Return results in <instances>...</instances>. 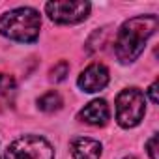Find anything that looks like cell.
<instances>
[{
	"label": "cell",
	"instance_id": "obj_9",
	"mask_svg": "<svg viewBox=\"0 0 159 159\" xmlns=\"http://www.w3.org/2000/svg\"><path fill=\"white\" fill-rule=\"evenodd\" d=\"M62 105H64L62 96H60L58 92H54V90L43 94V96L38 99V107H39L43 112H56V111L62 109Z\"/></svg>",
	"mask_w": 159,
	"mask_h": 159
},
{
	"label": "cell",
	"instance_id": "obj_6",
	"mask_svg": "<svg viewBox=\"0 0 159 159\" xmlns=\"http://www.w3.org/2000/svg\"><path fill=\"white\" fill-rule=\"evenodd\" d=\"M77 84L83 92L94 94L109 84V69L103 64H90L77 79Z\"/></svg>",
	"mask_w": 159,
	"mask_h": 159
},
{
	"label": "cell",
	"instance_id": "obj_7",
	"mask_svg": "<svg viewBox=\"0 0 159 159\" xmlns=\"http://www.w3.org/2000/svg\"><path fill=\"white\" fill-rule=\"evenodd\" d=\"M111 118V111L105 99H94L79 112V120L90 125H105Z\"/></svg>",
	"mask_w": 159,
	"mask_h": 159
},
{
	"label": "cell",
	"instance_id": "obj_4",
	"mask_svg": "<svg viewBox=\"0 0 159 159\" xmlns=\"http://www.w3.org/2000/svg\"><path fill=\"white\" fill-rule=\"evenodd\" d=\"M4 159H54V150L47 139L39 135H25L8 146Z\"/></svg>",
	"mask_w": 159,
	"mask_h": 159
},
{
	"label": "cell",
	"instance_id": "obj_12",
	"mask_svg": "<svg viewBox=\"0 0 159 159\" xmlns=\"http://www.w3.org/2000/svg\"><path fill=\"white\" fill-rule=\"evenodd\" d=\"M146 148H148V155H150L152 159H159V155H157V135H153V137L146 142Z\"/></svg>",
	"mask_w": 159,
	"mask_h": 159
},
{
	"label": "cell",
	"instance_id": "obj_3",
	"mask_svg": "<svg viewBox=\"0 0 159 159\" xmlns=\"http://www.w3.org/2000/svg\"><path fill=\"white\" fill-rule=\"evenodd\" d=\"M146 114V99L139 88H125L116 96V122L129 129L140 124Z\"/></svg>",
	"mask_w": 159,
	"mask_h": 159
},
{
	"label": "cell",
	"instance_id": "obj_2",
	"mask_svg": "<svg viewBox=\"0 0 159 159\" xmlns=\"http://www.w3.org/2000/svg\"><path fill=\"white\" fill-rule=\"evenodd\" d=\"M41 17L34 8H15L0 17V34L19 43H32L38 39Z\"/></svg>",
	"mask_w": 159,
	"mask_h": 159
},
{
	"label": "cell",
	"instance_id": "obj_1",
	"mask_svg": "<svg viewBox=\"0 0 159 159\" xmlns=\"http://www.w3.org/2000/svg\"><path fill=\"white\" fill-rule=\"evenodd\" d=\"M157 25H159V21L155 15H139V17L125 21L120 26L116 41H114L116 58L122 64L135 62L142 54L146 41L157 30Z\"/></svg>",
	"mask_w": 159,
	"mask_h": 159
},
{
	"label": "cell",
	"instance_id": "obj_13",
	"mask_svg": "<svg viewBox=\"0 0 159 159\" xmlns=\"http://www.w3.org/2000/svg\"><path fill=\"white\" fill-rule=\"evenodd\" d=\"M148 94H150V99H152V103H157L159 99H157V81L150 86V90H148Z\"/></svg>",
	"mask_w": 159,
	"mask_h": 159
},
{
	"label": "cell",
	"instance_id": "obj_14",
	"mask_svg": "<svg viewBox=\"0 0 159 159\" xmlns=\"http://www.w3.org/2000/svg\"><path fill=\"white\" fill-rule=\"evenodd\" d=\"M127 159H129V157H127Z\"/></svg>",
	"mask_w": 159,
	"mask_h": 159
},
{
	"label": "cell",
	"instance_id": "obj_11",
	"mask_svg": "<svg viewBox=\"0 0 159 159\" xmlns=\"http://www.w3.org/2000/svg\"><path fill=\"white\" fill-rule=\"evenodd\" d=\"M13 86H15V79L11 75L0 73V94H2V92H10Z\"/></svg>",
	"mask_w": 159,
	"mask_h": 159
},
{
	"label": "cell",
	"instance_id": "obj_8",
	"mask_svg": "<svg viewBox=\"0 0 159 159\" xmlns=\"http://www.w3.org/2000/svg\"><path fill=\"white\" fill-rule=\"evenodd\" d=\"M71 155L73 159H99L101 144L88 137H77L71 140Z\"/></svg>",
	"mask_w": 159,
	"mask_h": 159
},
{
	"label": "cell",
	"instance_id": "obj_5",
	"mask_svg": "<svg viewBox=\"0 0 159 159\" xmlns=\"http://www.w3.org/2000/svg\"><path fill=\"white\" fill-rule=\"evenodd\" d=\"M90 4L83 0H54L45 4V11L51 21L58 25H77L90 15Z\"/></svg>",
	"mask_w": 159,
	"mask_h": 159
},
{
	"label": "cell",
	"instance_id": "obj_10",
	"mask_svg": "<svg viewBox=\"0 0 159 159\" xmlns=\"http://www.w3.org/2000/svg\"><path fill=\"white\" fill-rule=\"evenodd\" d=\"M67 73H69V64H67L66 60H60L58 64H54V66L51 67L49 79H51L52 83H62L64 79L67 77Z\"/></svg>",
	"mask_w": 159,
	"mask_h": 159
}]
</instances>
